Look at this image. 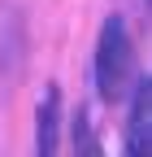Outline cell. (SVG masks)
I'll return each mask as SVG.
<instances>
[{
	"instance_id": "cell-2",
	"label": "cell",
	"mask_w": 152,
	"mask_h": 157,
	"mask_svg": "<svg viewBox=\"0 0 152 157\" xmlns=\"http://www.w3.org/2000/svg\"><path fill=\"white\" fill-rule=\"evenodd\" d=\"M152 144V83L139 78L135 83V101H130V122H126V153L143 157Z\"/></svg>"
},
{
	"instance_id": "cell-1",
	"label": "cell",
	"mask_w": 152,
	"mask_h": 157,
	"mask_svg": "<svg viewBox=\"0 0 152 157\" xmlns=\"http://www.w3.org/2000/svg\"><path fill=\"white\" fill-rule=\"evenodd\" d=\"M130 74H135V48H130V31L118 13L100 26L96 44V87L104 101H122L130 92Z\"/></svg>"
},
{
	"instance_id": "cell-3",
	"label": "cell",
	"mask_w": 152,
	"mask_h": 157,
	"mask_svg": "<svg viewBox=\"0 0 152 157\" xmlns=\"http://www.w3.org/2000/svg\"><path fill=\"white\" fill-rule=\"evenodd\" d=\"M56 109H61V96H56V87L44 92V101H39V153H56Z\"/></svg>"
}]
</instances>
